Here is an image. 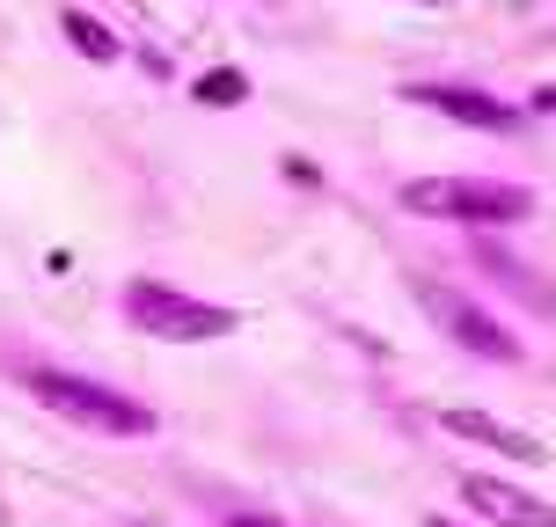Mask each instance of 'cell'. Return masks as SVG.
<instances>
[{
	"label": "cell",
	"mask_w": 556,
	"mask_h": 527,
	"mask_svg": "<svg viewBox=\"0 0 556 527\" xmlns=\"http://www.w3.org/2000/svg\"><path fill=\"white\" fill-rule=\"evenodd\" d=\"M395 198H403V213L462 221V227H513L534 213V191L505 184V176H410Z\"/></svg>",
	"instance_id": "6da1fadb"
},
{
	"label": "cell",
	"mask_w": 556,
	"mask_h": 527,
	"mask_svg": "<svg viewBox=\"0 0 556 527\" xmlns=\"http://www.w3.org/2000/svg\"><path fill=\"white\" fill-rule=\"evenodd\" d=\"M29 396H37L45 411H59L66 425L111 432V440H139V432H154V411H147V403L103 389V381H88V374H52V366H37V374H29Z\"/></svg>",
	"instance_id": "7a4b0ae2"
},
{
	"label": "cell",
	"mask_w": 556,
	"mask_h": 527,
	"mask_svg": "<svg viewBox=\"0 0 556 527\" xmlns=\"http://www.w3.org/2000/svg\"><path fill=\"white\" fill-rule=\"evenodd\" d=\"M117 308H125V323H132V330L168 337V344H213V337L235 330V308L191 301V293H176V286H162V278H132Z\"/></svg>",
	"instance_id": "3957f363"
},
{
	"label": "cell",
	"mask_w": 556,
	"mask_h": 527,
	"mask_svg": "<svg viewBox=\"0 0 556 527\" xmlns=\"http://www.w3.org/2000/svg\"><path fill=\"white\" fill-rule=\"evenodd\" d=\"M417 301L432 308V323H440L462 352H476V360H498V366H513L520 360V337L505 330L491 308H476L469 293H454V286H432V278H417Z\"/></svg>",
	"instance_id": "277c9868"
},
{
	"label": "cell",
	"mask_w": 556,
	"mask_h": 527,
	"mask_svg": "<svg viewBox=\"0 0 556 527\" xmlns=\"http://www.w3.org/2000/svg\"><path fill=\"white\" fill-rule=\"evenodd\" d=\"M462 499L498 527H556V505H542L520 484H498V476H462Z\"/></svg>",
	"instance_id": "5b68a950"
},
{
	"label": "cell",
	"mask_w": 556,
	"mask_h": 527,
	"mask_svg": "<svg viewBox=\"0 0 556 527\" xmlns=\"http://www.w3.org/2000/svg\"><path fill=\"white\" fill-rule=\"evenodd\" d=\"M403 96H410V103H425V111H446L454 125H483V133H513V111H505L498 96H483V88H454V81H410Z\"/></svg>",
	"instance_id": "8992f818"
},
{
	"label": "cell",
	"mask_w": 556,
	"mask_h": 527,
	"mask_svg": "<svg viewBox=\"0 0 556 527\" xmlns=\"http://www.w3.org/2000/svg\"><path fill=\"white\" fill-rule=\"evenodd\" d=\"M440 425L454 432V440H476V447H491V454H513V462H549V447L534 440V432L498 425L491 411H440Z\"/></svg>",
	"instance_id": "52a82bcc"
},
{
	"label": "cell",
	"mask_w": 556,
	"mask_h": 527,
	"mask_svg": "<svg viewBox=\"0 0 556 527\" xmlns=\"http://www.w3.org/2000/svg\"><path fill=\"white\" fill-rule=\"evenodd\" d=\"M476 272L491 278V286H505V293H520L534 315H549V323H556V286H549V278H534V264H520L513 250H498V242H476Z\"/></svg>",
	"instance_id": "ba28073f"
},
{
	"label": "cell",
	"mask_w": 556,
	"mask_h": 527,
	"mask_svg": "<svg viewBox=\"0 0 556 527\" xmlns=\"http://www.w3.org/2000/svg\"><path fill=\"white\" fill-rule=\"evenodd\" d=\"M59 29H66V45H74L81 59H96V66H111V59H117V37L96 23V15H74V8H66V15H59Z\"/></svg>",
	"instance_id": "9c48e42d"
},
{
	"label": "cell",
	"mask_w": 556,
	"mask_h": 527,
	"mask_svg": "<svg viewBox=\"0 0 556 527\" xmlns=\"http://www.w3.org/2000/svg\"><path fill=\"white\" fill-rule=\"evenodd\" d=\"M191 96L205 103V111H227V103H242V96H250V81H242L235 66H220V74H205V81H198Z\"/></svg>",
	"instance_id": "30bf717a"
},
{
	"label": "cell",
	"mask_w": 556,
	"mask_h": 527,
	"mask_svg": "<svg viewBox=\"0 0 556 527\" xmlns=\"http://www.w3.org/2000/svg\"><path fill=\"white\" fill-rule=\"evenodd\" d=\"M227 527H286V520H271V513H235Z\"/></svg>",
	"instance_id": "8fae6325"
},
{
	"label": "cell",
	"mask_w": 556,
	"mask_h": 527,
	"mask_svg": "<svg viewBox=\"0 0 556 527\" xmlns=\"http://www.w3.org/2000/svg\"><path fill=\"white\" fill-rule=\"evenodd\" d=\"M534 111H542V117H556V88H534Z\"/></svg>",
	"instance_id": "7c38bea8"
},
{
	"label": "cell",
	"mask_w": 556,
	"mask_h": 527,
	"mask_svg": "<svg viewBox=\"0 0 556 527\" xmlns=\"http://www.w3.org/2000/svg\"><path fill=\"white\" fill-rule=\"evenodd\" d=\"M425 527H454V520H425Z\"/></svg>",
	"instance_id": "4fadbf2b"
},
{
	"label": "cell",
	"mask_w": 556,
	"mask_h": 527,
	"mask_svg": "<svg viewBox=\"0 0 556 527\" xmlns=\"http://www.w3.org/2000/svg\"><path fill=\"white\" fill-rule=\"evenodd\" d=\"M417 8H440V0H417Z\"/></svg>",
	"instance_id": "5bb4252c"
}]
</instances>
